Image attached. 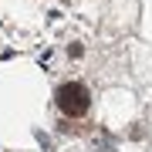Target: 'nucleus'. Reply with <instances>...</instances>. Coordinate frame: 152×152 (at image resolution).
Instances as JSON below:
<instances>
[{
    "label": "nucleus",
    "mask_w": 152,
    "mask_h": 152,
    "mask_svg": "<svg viewBox=\"0 0 152 152\" xmlns=\"http://www.w3.org/2000/svg\"><path fill=\"white\" fill-rule=\"evenodd\" d=\"M54 102H58V108L64 112V115H85L88 108H91V95H88V88L81 81H68V85H61L58 91H54Z\"/></svg>",
    "instance_id": "nucleus-1"
}]
</instances>
